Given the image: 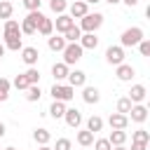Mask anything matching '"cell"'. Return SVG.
Listing matches in <instances>:
<instances>
[{"instance_id":"cell-1","label":"cell","mask_w":150,"mask_h":150,"mask_svg":"<svg viewBox=\"0 0 150 150\" xmlns=\"http://www.w3.org/2000/svg\"><path fill=\"white\" fill-rule=\"evenodd\" d=\"M21 47H23V45H21V28H19V21L7 19V21H5V49L19 52Z\"/></svg>"},{"instance_id":"cell-2","label":"cell","mask_w":150,"mask_h":150,"mask_svg":"<svg viewBox=\"0 0 150 150\" xmlns=\"http://www.w3.org/2000/svg\"><path fill=\"white\" fill-rule=\"evenodd\" d=\"M103 26V14L101 12H87L82 19H80V30H84V33H96L98 28Z\"/></svg>"},{"instance_id":"cell-3","label":"cell","mask_w":150,"mask_h":150,"mask_svg":"<svg viewBox=\"0 0 150 150\" xmlns=\"http://www.w3.org/2000/svg\"><path fill=\"white\" fill-rule=\"evenodd\" d=\"M141 40H143V28L131 26V28H127V30L122 33V38H120V47H136Z\"/></svg>"},{"instance_id":"cell-4","label":"cell","mask_w":150,"mask_h":150,"mask_svg":"<svg viewBox=\"0 0 150 150\" xmlns=\"http://www.w3.org/2000/svg\"><path fill=\"white\" fill-rule=\"evenodd\" d=\"M82 47H80V42H66V47H63V63L66 66H73V63H77L80 59H82Z\"/></svg>"},{"instance_id":"cell-5","label":"cell","mask_w":150,"mask_h":150,"mask_svg":"<svg viewBox=\"0 0 150 150\" xmlns=\"http://www.w3.org/2000/svg\"><path fill=\"white\" fill-rule=\"evenodd\" d=\"M40 16H42V12L40 9H35V12H28V16L19 23V28H21V33L23 35H33L35 30H38V21H40Z\"/></svg>"},{"instance_id":"cell-6","label":"cell","mask_w":150,"mask_h":150,"mask_svg":"<svg viewBox=\"0 0 150 150\" xmlns=\"http://www.w3.org/2000/svg\"><path fill=\"white\" fill-rule=\"evenodd\" d=\"M52 96H54V101H70V98L75 96V87L54 82V87H52Z\"/></svg>"},{"instance_id":"cell-7","label":"cell","mask_w":150,"mask_h":150,"mask_svg":"<svg viewBox=\"0 0 150 150\" xmlns=\"http://www.w3.org/2000/svg\"><path fill=\"white\" fill-rule=\"evenodd\" d=\"M105 61H108L110 66H120V63H124V47H120V45L108 47V49H105Z\"/></svg>"},{"instance_id":"cell-8","label":"cell","mask_w":150,"mask_h":150,"mask_svg":"<svg viewBox=\"0 0 150 150\" xmlns=\"http://www.w3.org/2000/svg\"><path fill=\"white\" fill-rule=\"evenodd\" d=\"M63 120H66V124H68V127L77 129V127L82 124V112H80L77 108H66V112H63Z\"/></svg>"},{"instance_id":"cell-9","label":"cell","mask_w":150,"mask_h":150,"mask_svg":"<svg viewBox=\"0 0 150 150\" xmlns=\"http://www.w3.org/2000/svg\"><path fill=\"white\" fill-rule=\"evenodd\" d=\"M127 115H131V122L143 124V122L148 120V108H145V105H141V103H136V105H131V110H129Z\"/></svg>"},{"instance_id":"cell-10","label":"cell","mask_w":150,"mask_h":150,"mask_svg":"<svg viewBox=\"0 0 150 150\" xmlns=\"http://www.w3.org/2000/svg\"><path fill=\"white\" fill-rule=\"evenodd\" d=\"M108 124H110V129H127V127H129V115L112 112V115L108 117Z\"/></svg>"},{"instance_id":"cell-11","label":"cell","mask_w":150,"mask_h":150,"mask_svg":"<svg viewBox=\"0 0 150 150\" xmlns=\"http://www.w3.org/2000/svg\"><path fill=\"white\" fill-rule=\"evenodd\" d=\"M21 59H23L26 66H35L38 59H40V52L35 47H21Z\"/></svg>"},{"instance_id":"cell-12","label":"cell","mask_w":150,"mask_h":150,"mask_svg":"<svg viewBox=\"0 0 150 150\" xmlns=\"http://www.w3.org/2000/svg\"><path fill=\"white\" fill-rule=\"evenodd\" d=\"M68 9H70V16H73V19H82V16L89 12V5H87L84 0H75Z\"/></svg>"},{"instance_id":"cell-13","label":"cell","mask_w":150,"mask_h":150,"mask_svg":"<svg viewBox=\"0 0 150 150\" xmlns=\"http://www.w3.org/2000/svg\"><path fill=\"white\" fill-rule=\"evenodd\" d=\"M73 23H75V19H73L70 14H66V12H63V14H59V19H56L54 28H56V33H66V30H68Z\"/></svg>"},{"instance_id":"cell-14","label":"cell","mask_w":150,"mask_h":150,"mask_svg":"<svg viewBox=\"0 0 150 150\" xmlns=\"http://www.w3.org/2000/svg\"><path fill=\"white\" fill-rule=\"evenodd\" d=\"M115 75H117V80H120V82H129V80L136 75V70H134V66H129V63H120Z\"/></svg>"},{"instance_id":"cell-15","label":"cell","mask_w":150,"mask_h":150,"mask_svg":"<svg viewBox=\"0 0 150 150\" xmlns=\"http://www.w3.org/2000/svg\"><path fill=\"white\" fill-rule=\"evenodd\" d=\"M68 84L70 87H84L87 84V73L84 70H73V73H68Z\"/></svg>"},{"instance_id":"cell-16","label":"cell","mask_w":150,"mask_h":150,"mask_svg":"<svg viewBox=\"0 0 150 150\" xmlns=\"http://www.w3.org/2000/svg\"><path fill=\"white\" fill-rule=\"evenodd\" d=\"M80 47L82 49H96L98 47V38H96V33H84V35H80Z\"/></svg>"},{"instance_id":"cell-17","label":"cell","mask_w":150,"mask_h":150,"mask_svg":"<svg viewBox=\"0 0 150 150\" xmlns=\"http://www.w3.org/2000/svg\"><path fill=\"white\" fill-rule=\"evenodd\" d=\"M35 33H40V35H47V38H49V35L54 33V23H52V19H47V16L42 14V16H40V21H38V30H35Z\"/></svg>"},{"instance_id":"cell-18","label":"cell","mask_w":150,"mask_h":150,"mask_svg":"<svg viewBox=\"0 0 150 150\" xmlns=\"http://www.w3.org/2000/svg\"><path fill=\"white\" fill-rule=\"evenodd\" d=\"M145 96H148V91H145L143 84H134L131 91H129V101L131 103H141V101H145Z\"/></svg>"},{"instance_id":"cell-19","label":"cell","mask_w":150,"mask_h":150,"mask_svg":"<svg viewBox=\"0 0 150 150\" xmlns=\"http://www.w3.org/2000/svg\"><path fill=\"white\" fill-rule=\"evenodd\" d=\"M82 98H84V103H98L101 101V91L96 89V87H87L84 84V91H82Z\"/></svg>"},{"instance_id":"cell-20","label":"cell","mask_w":150,"mask_h":150,"mask_svg":"<svg viewBox=\"0 0 150 150\" xmlns=\"http://www.w3.org/2000/svg\"><path fill=\"white\" fill-rule=\"evenodd\" d=\"M68 73H70V70H68V66H66L63 61H61V63H54V66H52V75H54V80H56V82L66 80V77H68Z\"/></svg>"},{"instance_id":"cell-21","label":"cell","mask_w":150,"mask_h":150,"mask_svg":"<svg viewBox=\"0 0 150 150\" xmlns=\"http://www.w3.org/2000/svg\"><path fill=\"white\" fill-rule=\"evenodd\" d=\"M108 141H110V145H124V141H127V131H124V129H112L110 136H108Z\"/></svg>"},{"instance_id":"cell-22","label":"cell","mask_w":150,"mask_h":150,"mask_svg":"<svg viewBox=\"0 0 150 150\" xmlns=\"http://www.w3.org/2000/svg\"><path fill=\"white\" fill-rule=\"evenodd\" d=\"M47 47H49L52 52H63V47H66V40H63L61 35H49V40H47Z\"/></svg>"},{"instance_id":"cell-23","label":"cell","mask_w":150,"mask_h":150,"mask_svg":"<svg viewBox=\"0 0 150 150\" xmlns=\"http://www.w3.org/2000/svg\"><path fill=\"white\" fill-rule=\"evenodd\" d=\"M63 112H66V101H54V103L49 105V115H52L54 120L63 117Z\"/></svg>"},{"instance_id":"cell-24","label":"cell","mask_w":150,"mask_h":150,"mask_svg":"<svg viewBox=\"0 0 150 150\" xmlns=\"http://www.w3.org/2000/svg\"><path fill=\"white\" fill-rule=\"evenodd\" d=\"M33 138H35V143H40V145H47V143L52 141V134H49V129H35V131H33Z\"/></svg>"},{"instance_id":"cell-25","label":"cell","mask_w":150,"mask_h":150,"mask_svg":"<svg viewBox=\"0 0 150 150\" xmlns=\"http://www.w3.org/2000/svg\"><path fill=\"white\" fill-rule=\"evenodd\" d=\"M80 35H82L80 26H75V23H73V26L63 33V40H66V42H77V40H80Z\"/></svg>"},{"instance_id":"cell-26","label":"cell","mask_w":150,"mask_h":150,"mask_svg":"<svg viewBox=\"0 0 150 150\" xmlns=\"http://www.w3.org/2000/svg\"><path fill=\"white\" fill-rule=\"evenodd\" d=\"M40 96H42V91H40V84H28V89H26V101L35 103V101H40Z\"/></svg>"},{"instance_id":"cell-27","label":"cell","mask_w":150,"mask_h":150,"mask_svg":"<svg viewBox=\"0 0 150 150\" xmlns=\"http://www.w3.org/2000/svg\"><path fill=\"white\" fill-rule=\"evenodd\" d=\"M87 129H89L91 134H96V131H101V129H103V120H101L98 115H91V117L87 120Z\"/></svg>"},{"instance_id":"cell-28","label":"cell","mask_w":150,"mask_h":150,"mask_svg":"<svg viewBox=\"0 0 150 150\" xmlns=\"http://www.w3.org/2000/svg\"><path fill=\"white\" fill-rule=\"evenodd\" d=\"M77 143H80L82 148L91 145V143H94V134H91L89 129H84V131H77Z\"/></svg>"},{"instance_id":"cell-29","label":"cell","mask_w":150,"mask_h":150,"mask_svg":"<svg viewBox=\"0 0 150 150\" xmlns=\"http://www.w3.org/2000/svg\"><path fill=\"white\" fill-rule=\"evenodd\" d=\"M12 12H14V7H12V2L9 0H0V19H12Z\"/></svg>"},{"instance_id":"cell-30","label":"cell","mask_w":150,"mask_h":150,"mask_svg":"<svg viewBox=\"0 0 150 150\" xmlns=\"http://www.w3.org/2000/svg\"><path fill=\"white\" fill-rule=\"evenodd\" d=\"M49 9H52L54 14H63V12L68 9V2H66V0H49Z\"/></svg>"},{"instance_id":"cell-31","label":"cell","mask_w":150,"mask_h":150,"mask_svg":"<svg viewBox=\"0 0 150 150\" xmlns=\"http://www.w3.org/2000/svg\"><path fill=\"white\" fill-rule=\"evenodd\" d=\"M131 141H136V143H150V134L145 129H136L131 134Z\"/></svg>"},{"instance_id":"cell-32","label":"cell","mask_w":150,"mask_h":150,"mask_svg":"<svg viewBox=\"0 0 150 150\" xmlns=\"http://www.w3.org/2000/svg\"><path fill=\"white\" fill-rule=\"evenodd\" d=\"M9 87H12V82L5 80V77H0V103L9 98Z\"/></svg>"},{"instance_id":"cell-33","label":"cell","mask_w":150,"mask_h":150,"mask_svg":"<svg viewBox=\"0 0 150 150\" xmlns=\"http://www.w3.org/2000/svg\"><path fill=\"white\" fill-rule=\"evenodd\" d=\"M131 105H134V103L129 101V96H122V98L117 101V112H122V115H127V112L131 110Z\"/></svg>"},{"instance_id":"cell-34","label":"cell","mask_w":150,"mask_h":150,"mask_svg":"<svg viewBox=\"0 0 150 150\" xmlns=\"http://www.w3.org/2000/svg\"><path fill=\"white\" fill-rule=\"evenodd\" d=\"M23 75L28 77V82H30V84H38V82H40V70H38L35 66H30V68H28Z\"/></svg>"},{"instance_id":"cell-35","label":"cell","mask_w":150,"mask_h":150,"mask_svg":"<svg viewBox=\"0 0 150 150\" xmlns=\"http://www.w3.org/2000/svg\"><path fill=\"white\" fill-rule=\"evenodd\" d=\"M12 84H14V87H16V89H21V91H26V89H28V84H30V82H28V77H26V75H23V73H21V75H16V77H14V82H12Z\"/></svg>"},{"instance_id":"cell-36","label":"cell","mask_w":150,"mask_h":150,"mask_svg":"<svg viewBox=\"0 0 150 150\" xmlns=\"http://www.w3.org/2000/svg\"><path fill=\"white\" fill-rule=\"evenodd\" d=\"M94 150H112V145H110L108 138H98V141L94 143Z\"/></svg>"},{"instance_id":"cell-37","label":"cell","mask_w":150,"mask_h":150,"mask_svg":"<svg viewBox=\"0 0 150 150\" xmlns=\"http://www.w3.org/2000/svg\"><path fill=\"white\" fill-rule=\"evenodd\" d=\"M138 49H141V54H143V56H150V40H145V38H143V40L138 42Z\"/></svg>"},{"instance_id":"cell-38","label":"cell","mask_w":150,"mask_h":150,"mask_svg":"<svg viewBox=\"0 0 150 150\" xmlns=\"http://www.w3.org/2000/svg\"><path fill=\"white\" fill-rule=\"evenodd\" d=\"M40 2H42V0H23V7H26L28 12H35V9H40Z\"/></svg>"},{"instance_id":"cell-39","label":"cell","mask_w":150,"mask_h":150,"mask_svg":"<svg viewBox=\"0 0 150 150\" xmlns=\"http://www.w3.org/2000/svg\"><path fill=\"white\" fill-rule=\"evenodd\" d=\"M54 150H70V141H68V138H59Z\"/></svg>"},{"instance_id":"cell-40","label":"cell","mask_w":150,"mask_h":150,"mask_svg":"<svg viewBox=\"0 0 150 150\" xmlns=\"http://www.w3.org/2000/svg\"><path fill=\"white\" fill-rule=\"evenodd\" d=\"M131 150H148V143H136V141H131Z\"/></svg>"},{"instance_id":"cell-41","label":"cell","mask_w":150,"mask_h":150,"mask_svg":"<svg viewBox=\"0 0 150 150\" xmlns=\"http://www.w3.org/2000/svg\"><path fill=\"white\" fill-rule=\"evenodd\" d=\"M120 2H124V5H129V7H136V5H138V0H120Z\"/></svg>"},{"instance_id":"cell-42","label":"cell","mask_w":150,"mask_h":150,"mask_svg":"<svg viewBox=\"0 0 150 150\" xmlns=\"http://www.w3.org/2000/svg\"><path fill=\"white\" fill-rule=\"evenodd\" d=\"M2 136H5V124L0 122V138H2Z\"/></svg>"},{"instance_id":"cell-43","label":"cell","mask_w":150,"mask_h":150,"mask_svg":"<svg viewBox=\"0 0 150 150\" xmlns=\"http://www.w3.org/2000/svg\"><path fill=\"white\" fill-rule=\"evenodd\" d=\"M112 150H127L124 145H112Z\"/></svg>"},{"instance_id":"cell-44","label":"cell","mask_w":150,"mask_h":150,"mask_svg":"<svg viewBox=\"0 0 150 150\" xmlns=\"http://www.w3.org/2000/svg\"><path fill=\"white\" fill-rule=\"evenodd\" d=\"M5 56V45H0V59Z\"/></svg>"},{"instance_id":"cell-45","label":"cell","mask_w":150,"mask_h":150,"mask_svg":"<svg viewBox=\"0 0 150 150\" xmlns=\"http://www.w3.org/2000/svg\"><path fill=\"white\" fill-rule=\"evenodd\" d=\"M87 5H96V2H101V0H84Z\"/></svg>"},{"instance_id":"cell-46","label":"cell","mask_w":150,"mask_h":150,"mask_svg":"<svg viewBox=\"0 0 150 150\" xmlns=\"http://www.w3.org/2000/svg\"><path fill=\"white\" fill-rule=\"evenodd\" d=\"M38 150H54V148H49V145H40Z\"/></svg>"},{"instance_id":"cell-47","label":"cell","mask_w":150,"mask_h":150,"mask_svg":"<svg viewBox=\"0 0 150 150\" xmlns=\"http://www.w3.org/2000/svg\"><path fill=\"white\" fill-rule=\"evenodd\" d=\"M105 2H108V5H117L120 0H105Z\"/></svg>"},{"instance_id":"cell-48","label":"cell","mask_w":150,"mask_h":150,"mask_svg":"<svg viewBox=\"0 0 150 150\" xmlns=\"http://www.w3.org/2000/svg\"><path fill=\"white\" fill-rule=\"evenodd\" d=\"M5 150H16V148H5Z\"/></svg>"}]
</instances>
